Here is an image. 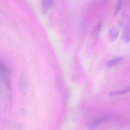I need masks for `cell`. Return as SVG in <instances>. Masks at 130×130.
Returning <instances> with one entry per match:
<instances>
[{
	"instance_id": "cell-6",
	"label": "cell",
	"mask_w": 130,
	"mask_h": 130,
	"mask_svg": "<svg viewBox=\"0 0 130 130\" xmlns=\"http://www.w3.org/2000/svg\"><path fill=\"white\" fill-rule=\"evenodd\" d=\"M130 91L129 88H127L124 90L122 91H117V92H111L109 93V95L112 96L114 95H122V94H126L129 92Z\"/></svg>"
},
{
	"instance_id": "cell-1",
	"label": "cell",
	"mask_w": 130,
	"mask_h": 130,
	"mask_svg": "<svg viewBox=\"0 0 130 130\" xmlns=\"http://www.w3.org/2000/svg\"><path fill=\"white\" fill-rule=\"evenodd\" d=\"M28 81L25 74L22 73L19 79L18 86L21 92H25L28 87Z\"/></svg>"
},
{
	"instance_id": "cell-3",
	"label": "cell",
	"mask_w": 130,
	"mask_h": 130,
	"mask_svg": "<svg viewBox=\"0 0 130 130\" xmlns=\"http://www.w3.org/2000/svg\"><path fill=\"white\" fill-rule=\"evenodd\" d=\"M119 34L118 28L114 26L111 28L109 33V38L111 41H115L118 38Z\"/></svg>"
},
{
	"instance_id": "cell-5",
	"label": "cell",
	"mask_w": 130,
	"mask_h": 130,
	"mask_svg": "<svg viewBox=\"0 0 130 130\" xmlns=\"http://www.w3.org/2000/svg\"><path fill=\"white\" fill-rule=\"evenodd\" d=\"M122 39L123 42L125 43H127L129 41L130 33H129V30L127 29L124 32L122 36Z\"/></svg>"
},
{
	"instance_id": "cell-7",
	"label": "cell",
	"mask_w": 130,
	"mask_h": 130,
	"mask_svg": "<svg viewBox=\"0 0 130 130\" xmlns=\"http://www.w3.org/2000/svg\"><path fill=\"white\" fill-rule=\"evenodd\" d=\"M53 3L52 1H43V9L45 10H47L51 7Z\"/></svg>"
},
{
	"instance_id": "cell-4",
	"label": "cell",
	"mask_w": 130,
	"mask_h": 130,
	"mask_svg": "<svg viewBox=\"0 0 130 130\" xmlns=\"http://www.w3.org/2000/svg\"><path fill=\"white\" fill-rule=\"evenodd\" d=\"M107 119H108V117L107 116H103L102 118H100L99 119L93 122L90 126V128H93L95 127L100 124L107 120Z\"/></svg>"
},
{
	"instance_id": "cell-8",
	"label": "cell",
	"mask_w": 130,
	"mask_h": 130,
	"mask_svg": "<svg viewBox=\"0 0 130 130\" xmlns=\"http://www.w3.org/2000/svg\"><path fill=\"white\" fill-rule=\"evenodd\" d=\"M122 1H118L116 5L115 8V12H114V15H116L121 10L122 6Z\"/></svg>"
},
{
	"instance_id": "cell-2",
	"label": "cell",
	"mask_w": 130,
	"mask_h": 130,
	"mask_svg": "<svg viewBox=\"0 0 130 130\" xmlns=\"http://www.w3.org/2000/svg\"><path fill=\"white\" fill-rule=\"evenodd\" d=\"M124 60V57H118L113 58L109 61L107 63L106 66L108 68L112 67L114 66H116L119 64L123 62Z\"/></svg>"
},
{
	"instance_id": "cell-9",
	"label": "cell",
	"mask_w": 130,
	"mask_h": 130,
	"mask_svg": "<svg viewBox=\"0 0 130 130\" xmlns=\"http://www.w3.org/2000/svg\"><path fill=\"white\" fill-rule=\"evenodd\" d=\"M21 112H22V113L23 114H26V111H25V110H24V109H22V111Z\"/></svg>"
}]
</instances>
